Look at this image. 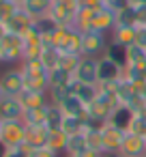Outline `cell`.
<instances>
[{
  "instance_id": "7",
  "label": "cell",
  "mask_w": 146,
  "mask_h": 157,
  "mask_svg": "<svg viewBox=\"0 0 146 157\" xmlns=\"http://www.w3.org/2000/svg\"><path fill=\"white\" fill-rule=\"evenodd\" d=\"M107 39L103 33H84L82 37V56H90V58H101L107 50Z\"/></svg>"
},
{
  "instance_id": "17",
  "label": "cell",
  "mask_w": 146,
  "mask_h": 157,
  "mask_svg": "<svg viewBox=\"0 0 146 157\" xmlns=\"http://www.w3.org/2000/svg\"><path fill=\"white\" fill-rule=\"evenodd\" d=\"M24 114L22 103L17 101V97H2L0 99V121H20Z\"/></svg>"
},
{
  "instance_id": "31",
  "label": "cell",
  "mask_w": 146,
  "mask_h": 157,
  "mask_svg": "<svg viewBox=\"0 0 146 157\" xmlns=\"http://www.w3.org/2000/svg\"><path fill=\"white\" fill-rule=\"evenodd\" d=\"M60 56H62V52H60V50H56L54 45H47V48L43 50V54H41V58H39V60H41L50 71H52V69H56V67L60 65Z\"/></svg>"
},
{
  "instance_id": "39",
  "label": "cell",
  "mask_w": 146,
  "mask_h": 157,
  "mask_svg": "<svg viewBox=\"0 0 146 157\" xmlns=\"http://www.w3.org/2000/svg\"><path fill=\"white\" fill-rule=\"evenodd\" d=\"M80 7H82V9H92V11H97V9L103 7V2H101V0H80Z\"/></svg>"
},
{
  "instance_id": "46",
  "label": "cell",
  "mask_w": 146,
  "mask_h": 157,
  "mask_svg": "<svg viewBox=\"0 0 146 157\" xmlns=\"http://www.w3.org/2000/svg\"><path fill=\"white\" fill-rule=\"evenodd\" d=\"M142 99H144V101H146V90H144V95H142Z\"/></svg>"
},
{
  "instance_id": "52",
  "label": "cell",
  "mask_w": 146,
  "mask_h": 157,
  "mask_svg": "<svg viewBox=\"0 0 146 157\" xmlns=\"http://www.w3.org/2000/svg\"><path fill=\"white\" fill-rule=\"evenodd\" d=\"M0 2H2V0H0Z\"/></svg>"
},
{
  "instance_id": "4",
  "label": "cell",
  "mask_w": 146,
  "mask_h": 157,
  "mask_svg": "<svg viewBox=\"0 0 146 157\" xmlns=\"http://www.w3.org/2000/svg\"><path fill=\"white\" fill-rule=\"evenodd\" d=\"M80 11V0H54L50 15L60 24V26H73L75 17Z\"/></svg>"
},
{
  "instance_id": "28",
  "label": "cell",
  "mask_w": 146,
  "mask_h": 157,
  "mask_svg": "<svg viewBox=\"0 0 146 157\" xmlns=\"http://www.w3.org/2000/svg\"><path fill=\"white\" fill-rule=\"evenodd\" d=\"M92 17H95V11H92V9H82V7H80L73 28H77L80 33H90V28H92Z\"/></svg>"
},
{
  "instance_id": "32",
  "label": "cell",
  "mask_w": 146,
  "mask_h": 157,
  "mask_svg": "<svg viewBox=\"0 0 146 157\" xmlns=\"http://www.w3.org/2000/svg\"><path fill=\"white\" fill-rule=\"evenodd\" d=\"M116 26H137V11L129 5L116 13Z\"/></svg>"
},
{
  "instance_id": "50",
  "label": "cell",
  "mask_w": 146,
  "mask_h": 157,
  "mask_svg": "<svg viewBox=\"0 0 146 157\" xmlns=\"http://www.w3.org/2000/svg\"><path fill=\"white\" fill-rule=\"evenodd\" d=\"M120 157H125V155H120Z\"/></svg>"
},
{
  "instance_id": "42",
  "label": "cell",
  "mask_w": 146,
  "mask_h": 157,
  "mask_svg": "<svg viewBox=\"0 0 146 157\" xmlns=\"http://www.w3.org/2000/svg\"><path fill=\"white\" fill-rule=\"evenodd\" d=\"M7 33H9V30H7V26H5V24H0V41L7 37Z\"/></svg>"
},
{
  "instance_id": "24",
  "label": "cell",
  "mask_w": 146,
  "mask_h": 157,
  "mask_svg": "<svg viewBox=\"0 0 146 157\" xmlns=\"http://www.w3.org/2000/svg\"><path fill=\"white\" fill-rule=\"evenodd\" d=\"M22 121L26 123V127H39L47 123V105L43 108H32V110H24Z\"/></svg>"
},
{
  "instance_id": "16",
  "label": "cell",
  "mask_w": 146,
  "mask_h": 157,
  "mask_svg": "<svg viewBox=\"0 0 146 157\" xmlns=\"http://www.w3.org/2000/svg\"><path fill=\"white\" fill-rule=\"evenodd\" d=\"M47 142H50V129H47L45 125L28 127V131H26V142H24V146H26L28 151L43 148V146H47Z\"/></svg>"
},
{
  "instance_id": "49",
  "label": "cell",
  "mask_w": 146,
  "mask_h": 157,
  "mask_svg": "<svg viewBox=\"0 0 146 157\" xmlns=\"http://www.w3.org/2000/svg\"><path fill=\"white\" fill-rule=\"evenodd\" d=\"M67 157H73V155H67Z\"/></svg>"
},
{
  "instance_id": "2",
  "label": "cell",
  "mask_w": 146,
  "mask_h": 157,
  "mask_svg": "<svg viewBox=\"0 0 146 157\" xmlns=\"http://www.w3.org/2000/svg\"><path fill=\"white\" fill-rule=\"evenodd\" d=\"M82 37L84 33H80L73 26H60L58 33L52 37V45L56 50H60L62 54H80L82 56Z\"/></svg>"
},
{
  "instance_id": "19",
  "label": "cell",
  "mask_w": 146,
  "mask_h": 157,
  "mask_svg": "<svg viewBox=\"0 0 146 157\" xmlns=\"http://www.w3.org/2000/svg\"><path fill=\"white\" fill-rule=\"evenodd\" d=\"M133 116H135V112L129 108V105H116L114 110H112V114H110V118H107V123L110 125H114V127H118V129H129V125H131V121H133Z\"/></svg>"
},
{
  "instance_id": "41",
  "label": "cell",
  "mask_w": 146,
  "mask_h": 157,
  "mask_svg": "<svg viewBox=\"0 0 146 157\" xmlns=\"http://www.w3.org/2000/svg\"><path fill=\"white\" fill-rule=\"evenodd\" d=\"M129 5L133 9H142V7H146V0H129Z\"/></svg>"
},
{
  "instance_id": "3",
  "label": "cell",
  "mask_w": 146,
  "mask_h": 157,
  "mask_svg": "<svg viewBox=\"0 0 146 157\" xmlns=\"http://www.w3.org/2000/svg\"><path fill=\"white\" fill-rule=\"evenodd\" d=\"M0 54H2V63L20 67L24 60V39L20 35L7 33V37L0 41Z\"/></svg>"
},
{
  "instance_id": "8",
  "label": "cell",
  "mask_w": 146,
  "mask_h": 157,
  "mask_svg": "<svg viewBox=\"0 0 146 157\" xmlns=\"http://www.w3.org/2000/svg\"><path fill=\"white\" fill-rule=\"evenodd\" d=\"M97 67H99V58H90V56H82L80 65L73 71V78L80 84H99L97 82Z\"/></svg>"
},
{
  "instance_id": "20",
  "label": "cell",
  "mask_w": 146,
  "mask_h": 157,
  "mask_svg": "<svg viewBox=\"0 0 146 157\" xmlns=\"http://www.w3.org/2000/svg\"><path fill=\"white\" fill-rule=\"evenodd\" d=\"M52 5H54V0H24L20 7H22V9H24L32 20H37V17L50 15Z\"/></svg>"
},
{
  "instance_id": "30",
  "label": "cell",
  "mask_w": 146,
  "mask_h": 157,
  "mask_svg": "<svg viewBox=\"0 0 146 157\" xmlns=\"http://www.w3.org/2000/svg\"><path fill=\"white\" fill-rule=\"evenodd\" d=\"M103 56L112 58V60L118 63L120 67H127V48H122V45H118V43H114V41L107 43V50H105Z\"/></svg>"
},
{
  "instance_id": "36",
  "label": "cell",
  "mask_w": 146,
  "mask_h": 157,
  "mask_svg": "<svg viewBox=\"0 0 146 157\" xmlns=\"http://www.w3.org/2000/svg\"><path fill=\"white\" fill-rule=\"evenodd\" d=\"M80 60H82V56L80 54H62L60 56V65L58 67H62V69H67V71H75V67L80 65Z\"/></svg>"
},
{
  "instance_id": "45",
  "label": "cell",
  "mask_w": 146,
  "mask_h": 157,
  "mask_svg": "<svg viewBox=\"0 0 146 157\" xmlns=\"http://www.w3.org/2000/svg\"><path fill=\"white\" fill-rule=\"evenodd\" d=\"M0 138H2V121H0Z\"/></svg>"
},
{
  "instance_id": "1",
  "label": "cell",
  "mask_w": 146,
  "mask_h": 157,
  "mask_svg": "<svg viewBox=\"0 0 146 157\" xmlns=\"http://www.w3.org/2000/svg\"><path fill=\"white\" fill-rule=\"evenodd\" d=\"M20 69H22V73H24L26 88L39 90V93H50V69H47L39 58L22 60Z\"/></svg>"
},
{
  "instance_id": "13",
  "label": "cell",
  "mask_w": 146,
  "mask_h": 157,
  "mask_svg": "<svg viewBox=\"0 0 146 157\" xmlns=\"http://www.w3.org/2000/svg\"><path fill=\"white\" fill-rule=\"evenodd\" d=\"M32 24H35V20L20 7L17 11H15V15H11V20L5 24L7 26V30L9 33H13V35H20V37H24L28 30H32Z\"/></svg>"
},
{
  "instance_id": "40",
  "label": "cell",
  "mask_w": 146,
  "mask_h": 157,
  "mask_svg": "<svg viewBox=\"0 0 146 157\" xmlns=\"http://www.w3.org/2000/svg\"><path fill=\"white\" fill-rule=\"evenodd\" d=\"M137 28V26H135ZM135 45L146 50V28H137V37H135Z\"/></svg>"
},
{
  "instance_id": "33",
  "label": "cell",
  "mask_w": 146,
  "mask_h": 157,
  "mask_svg": "<svg viewBox=\"0 0 146 157\" xmlns=\"http://www.w3.org/2000/svg\"><path fill=\"white\" fill-rule=\"evenodd\" d=\"M75 95L88 105V103H92V101L99 99V84H80Z\"/></svg>"
},
{
  "instance_id": "6",
  "label": "cell",
  "mask_w": 146,
  "mask_h": 157,
  "mask_svg": "<svg viewBox=\"0 0 146 157\" xmlns=\"http://www.w3.org/2000/svg\"><path fill=\"white\" fill-rule=\"evenodd\" d=\"M0 88H2L5 97H17L24 88H26V82H24V73L20 67H13V69H7L2 75H0Z\"/></svg>"
},
{
  "instance_id": "25",
  "label": "cell",
  "mask_w": 146,
  "mask_h": 157,
  "mask_svg": "<svg viewBox=\"0 0 146 157\" xmlns=\"http://www.w3.org/2000/svg\"><path fill=\"white\" fill-rule=\"evenodd\" d=\"M65 116H67V114L62 112V108H60V105H56V103H50V105H47V123H45V127H47L50 131L62 129Z\"/></svg>"
},
{
  "instance_id": "35",
  "label": "cell",
  "mask_w": 146,
  "mask_h": 157,
  "mask_svg": "<svg viewBox=\"0 0 146 157\" xmlns=\"http://www.w3.org/2000/svg\"><path fill=\"white\" fill-rule=\"evenodd\" d=\"M17 9H20L17 2H13V0H2V2H0V24H7L11 20V15H15Z\"/></svg>"
},
{
  "instance_id": "51",
  "label": "cell",
  "mask_w": 146,
  "mask_h": 157,
  "mask_svg": "<svg viewBox=\"0 0 146 157\" xmlns=\"http://www.w3.org/2000/svg\"><path fill=\"white\" fill-rule=\"evenodd\" d=\"M144 140H146V136H144Z\"/></svg>"
},
{
  "instance_id": "21",
  "label": "cell",
  "mask_w": 146,
  "mask_h": 157,
  "mask_svg": "<svg viewBox=\"0 0 146 157\" xmlns=\"http://www.w3.org/2000/svg\"><path fill=\"white\" fill-rule=\"evenodd\" d=\"M135 37H137V28L135 26H116L112 30V39L114 43L122 45V48H131L135 45Z\"/></svg>"
},
{
  "instance_id": "5",
  "label": "cell",
  "mask_w": 146,
  "mask_h": 157,
  "mask_svg": "<svg viewBox=\"0 0 146 157\" xmlns=\"http://www.w3.org/2000/svg\"><path fill=\"white\" fill-rule=\"evenodd\" d=\"M26 123L20 118V121H7L2 123V138H0V142H2L7 148H13V146H24L26 142Z\"/></svg>"
},
{
  "instance_id": "48",
  "label": "cell",
  "mask_w": 146,
  "mask_h": 157,
  "mask_svg": "<svg viewBox=\"0 0 146 157\" xmlns=\"http://www.w3.org/2000/svg\"><path fill=\"white\" fill-rule=\"evenodd\" d=\"M140 157H146V153H144V155H140Z\"/></svg>"
},
{
  "instance_id": "26",
  "label": "cell",
  "mask_w": 146,
  "mask_h": 157,
  "mask_svg": "<svg viewBox=\"0 0 146 157\" xmlns=\"http://www.w3.org/2000/svg\"><path fill=\"white\" fill-rule=\"evenodd\" d=\"M71 80H73V73L71 71H67L62 67H56V69L50 71V90L52 88H65Z\"/></svg>"
},
{
  "instance_id": "12",
  "label": "cell",
  "mask_w": 146,
  "mask_h": 157,
  "mask_svg": "<svg viewBox=\"0 0 146 157\" xmlns=\"http://www.w3.org/2000/svg\"><path fill=\"white\" fill-rule=\"evenodd\" d=\"M101 133H103V153H120V146H122V140H125L127 131L105 123Z\"/></svg>"
},
{
  "instance_id": "38",
  "label": "cell",
  "mask_w": 146,
  "mask_h": 157,
  "mask_svg": "<svg viewBox=\"0 0 146 157\" xmlns=\"http://www.w3.org/2000/svg\"><path fill=\"white\" fill-rule=\"evenodd\" d=\"M30 157H60L56 151H52L50 146H43V148H35L30 151Z\"/></svg>"
},
{
  "instance_id": "23",
  "label": "cell",
  "mask_w": 146,
  "mask_h": 157,
  "mask_svg": "<svg viewBox=\"0 0 146 157\" xmlns=\"http://www.w3.org/2000/svg\"><path fill=\"white\" fill-rule=\"evenodd\" d=\"M127 67H133V69H140L146 73V50L140 45L127 48Z\"/></svg>"
},
{
  "instance_id": "18",
  "label": "cell",
  "mask_w": 146,
  "mask_h": 157,
  "mask_svg": "<svg viewBox=\"0 0 146 157\" xmlns=\"http://www.w3.org/2000/svg\"><path fill=\"white\" fill-rule=\"evenodd\" d=\"M32 26H35V30H37V33H39L43 39H45V43H47V45H52V37H54V35L58 33V28H60V24H58V22H56L52 15L37 17Z\"/></svg>"
},
{
  "instance_id": "34",
  "label": "cell",
  "mask_w": 146,
  "mask_h": 157,
  "mask_svg": "<svg viewBox=\"0 0 146 157\" xmlns=\"http://www.w3.org/2000/svg\"><path fill=\"white\" fill-rule=\"evenodd\" d=\"M86 148H88V144H86L84 133H80V136H69V142H67V155L77 157V155L84 153Z\"/></svg>"
},
{
  "instance_id": "14",
  "label": "cell",
  "mask_w": 146,
  "mask_h": 157,
  "mask_svg": "<svg viewBox=\"0 0 146 157\" xmlns=\"http://www.w3.org/2000/svg\"><path fill=\"white\" fill-rule=\"evenodd\" d=\"M146 153V140L144 136H135V133H125L122 146H120V155L125 157H140Z\"/></svg>"
},
{
  "instance_id": "37",
  "label": "cell",
  "mask_w": 146,
  "mask_h": 157,
  "mask_svg": "<svg viewBox=\"0 0 146 157\" xmlns=\"http://www.w3.org/2000/svg\"><path fill=\"white\" fill-rule=\"evenodd\" d=\"M5 157H30V151L26 146H13V148H7Z\"/></svg>"
},
{
  "instance_id": "10",
  "label": "cell",
  "mask_w": 146,
  "mask_h": 157,
  "mask_svg": "<svg viewBox=\"0 0 146 157\" xmlns=\"http://www.w3.org/2000/svg\"><path fill=\"white\" fill-rule=\"evenodd\" d=\"M122 71L125 67H120L118 63H114L112 58L107 56H101L99 58V67H97V82H118L122 80Z\"/></svg>"
},
{
  "instance_id": "27",
  "label": "cell",
  "mask_w": 146,
  "mask_h": 157,
  "mask_svg": "<svg viewBox=\"0 0 146 157\" xmlns=\"http://www.w3.org/2000/svg\"><path fill=\"white\" fill-rule=\"evenodd\" d=\"M62 131L67 136H80L86 131V118L84 116H65Z\"/></svg>"
},
{
  "instance_id": "44",
  "label": "cell",
  "mask_w": 146,
  "mask_h": 157,
  "mask_svg": "<svg viewBox=\"0 0 146 157\" xmlns=\"http://www.w3.org/2000/svg\"><path fill=\"white\" fill-rule=\"evenodd\" d=\"M103 157H120V153H105Z\"/></svg>"
},
{
  "instance_id": "9",
  "label": "cell",
  "mask_w": 146,
  "mask_h": 157,
  "mask_svg": "<svg viewBox=\"0 0 146 157\" xmlns=\"http://www.w3.org/2000/svg\"><path fill=\"white\" fill-rule=\"evenodd\" d=\"M116 28V11L110 9V7H101L95 11V17H92V33H103V35H112V30Z\"/></svg>"
},
{
  "instance_id": "29",
  "label": "cell",
  "mask_w": 146,
  "mask_h": 157,
  "mask_svg": "<svg viewBox=\"0 0 146 157\" xmlns=\"http://www.w3.org/2000/svg\"><path fill=\"white\" fill-rule=\"evenodd\" d=\"M67 142H69V136H67L62 129L50 131V142H47V146H50L52 151H56L58 155H60V153H67Z\"/></svg>"
},
{
  "instance_id": "15",
  "label": "cell",
  "mask_w": 146,
  "mask_h": 157,
  "mask_svg": "<svg viewBox=\"0 0 146 157\" xmlns=\"http://www.w3.org/2000/svg\"><path fill=\"white\" fill-rule=\"evenodd\" d=\"M17 101L22 103V108H24V110H32V108L50 105V95H47V93H39V90L24 88V90L17 95Z\"/></svg>"
},
{
  "instance_id": "47",
  "label": "cell",
  "mask_w": 146,
  "mask_h": 157,
  "mask_svg": "<svg viewBox=\"0 0 146 157\" xmlns=\"http://www.w3.org/2000/svg\"><path fill=\"white\" fill-rule=\"evenodd\" d=\"M0 65H2V54H0Z\"/></svg>"
},
{
  "instance_id": "43",
  "label": "cell",
  "mask_w": 146,
  "mask_h": 157,
  "mask_svg": "<svg viewBox=\"0 0 146 157\" xmlns=\"http://www.w3.org/2000/svg\"><path fill=\"white\" fill-rule=\"evenodd\" d=\"M5 153H7V146H5L2 142H0V157H5Z\"/></svg>"
},
{
  "instance_id": "11",
  "label": "cell",
  "mask_w": 146,
  "mask_h": 157,
  "mask_svg": "<svg viewBox=\"0 0 146 157\" xmlns=\"http://www.w3.org/2000/svg\"><path fill=\"white\" fill-rule=\"evenodd\" d=\"M24 60H30V58H41V54H43V50L47 48V43H45V39L35 30V26H32V30H28L24 37Z\"/></svg>"
},
{
  "instance_id": "22",
  "label": "cell",
  "mask_w": 146,
  "mask_h": 157,
  "mask_svg": "<svg viewBox=\"0 0 146 157\" xmlns=\"http://www.w3.org/2000/svg\"><path fill=\"white\" fill-rule=\"evenodd\" d=\"M62 108V112L67 116H86V103L77 97V95H67L60 103H56Z\"/></svg>"
}]
</instances>
